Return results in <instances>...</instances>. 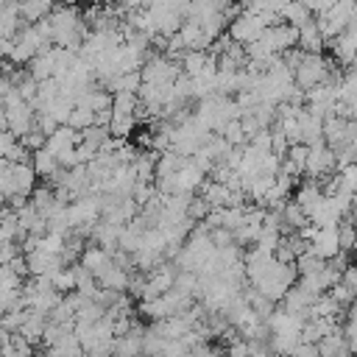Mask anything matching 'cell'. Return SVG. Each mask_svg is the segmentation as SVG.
<instances>
[{
  "label": "cell",
  "mask_w": 357,
  "mask_h": 357,
  "mask_svg": "<svg viewBox=\"0 0 357 357\" xmlns=\"http://www.w3.org/2000/svg\"><path fill=\"white\" fill-rule=\"evenodd\" d=\"M354 22H357V20H354ZM354 22H349L337 36H332V39H329V47H332L335 59H337L343 67H351V59H354V42H357Z\"/></svg>",
  "instance_id": "obj_7"
},
{
  "label": "cell",
  "mask_w": 357,
  "mask_h": 357,
  "mask_svg": "<svg viewBox=\"0 0 357 357\" xmlns=\"http://www.w3.org/2000/svg\"><path fill=\"white\" fill-rule=\"evenodd\" d=\"M324 36L318 33V25L310 20L307 25H301V28H296V47L298 50H304V53H321L324 50Z\"/></svg>",
  "instance_id": "obj_9"
},
{
  "label": "cell",
  "mask_w": 357,
  "mask_h": 357,
  "mask_svg": "<svg viewBox=\"0 0 357 357\" xmlns=\"http://www.w3.org/2000/svg\"><path fill=\"white\" fill-rule=\"evenodd\" d=\"M47 22H50V39H53V45L78 53L81 42H84V36H86L84 17H81L73 6H61V8L53 6V11L47 14Z\"/></svg>",
  "instance_id": "obj_1"
},
{
  "label": "cell",
  "mask_w": 357,
  "mask_h": 357,
  "mask_svg": "<svg viewBox=\"0 0 357 357\" xmlns=\"http://www.w3.org/2000/svg\"><path fill=\"white\" fill-rule=\"evenodd\" d=\"M335 170V151L324 142H315L310 145L307 151V162H304V173L310 178H321V176H329Z\"/></svg>",
  "instance_id": "obj_5"
},
{
  "label": "cell",
  "mask_w": 357,
  "mask_h": 357,
  "mask_svg": "<svg viewBox=\"0 0 357 357\" xmlns=\"http://www.w3.org/2000/svg\"><path fill=\"white\" fill-rule=\"evenodd\" d=\"M73 276H75V290H78L81 296H92V293L98 290L95 276H92L89 268H84L81 262H73Z\"/></svg>",
  "instance_id": "obj_13"
},
{
  "label": "cell",
  "mask_w": 357,
  "mask_h": 357,
  "mask_svg": "<svg viewBox=\"0 0 357 357\" xmlns=\"http://www.w3.org/2000/svg\"><path fill=\"white\" fill-rule=\"evenodd\" d=\"M337 75H340V73H337V70L332 73L329 61H326L321 53H304L301 64L293 70V84H296L298 89H310V86H315V84H335Z\"/></svg>",
  "instance_id": "obj_2"
},
{
  "label": "cell",
  "mask_w": 357,
  "mask_h": 357,
  "mask_svg": "<svg viewBox=\"0 0 357 357\" xmlns=\"http://www.w3.org/2000/svg\"><path fill=\"white\" fill-rule=\"evenodd\" d=\"M31 167H33L36 178H39V176H42V178H50V176L59 170V162H56V156L42 145V148H36V151L31 153Z\"/></svg>",
  "instance_id": "obj_11"
},
{
  "label": "cell",
  "mask_w": 357,
  "mask_h": 357,
  "mask_svg": "<svg viewBox=\"0 0 357 357\" xmlns=\"http://www.w3.org/2000/svg\"><path fill=\"white\" fill-rule=\"evenodd\" d=\"M14 145H17V137H14L8 128H0V159H6Z\"/></svg>",
  "instance_id": "obj_16"
},
{
  "label": "cell",
  "mask_w": 357,
  "mask_h": 357,
  "mask_svg": "<svg viewBox=\"0 0 357 357\" xmlns=\"http://www.w3.org/2000/svg\"><path fill=\"white\" fill-rule=\"evenodd\" d=\"M307 251L321 257V259H332L340 251V245H337V226H315Z\"/></svg>",
  "instance_id": "obj_6"
},
{
  "label": "cell",
  "mask_w": 357,
  "mask_h": 357,
  "mask_svg": "<svg viewBox=\"0 0 357 357\" xmlns=\"http://www.w3.org/2000/svg\"><path fill=\"white\" fill-rule=\"evenodd\" d=\"M290 357H318V346L315 343H298Z\"/></svg>",
  "instance_id": "obj_17"
},
{
  "label": "cell",
  "mask_w": 357,
  "mask_h": 357,
  "mask_svg": "<svg viewBox=\"0 0 357 357\" xmlns=\"http://www.w3.org/2000/svg\"><path fill=\"white\" fill-rule=\"evenodd\" d=\"M209 209H212V206H209L201 195H192L190 204H187V218H190V220H204V218L209 215Z\"/></svg>",
  "instance_id": "obj_15"
},
{
  "label": "cell",
  "mask_w": 357,
  "mask_h": 357,
  "mask_svg": "<svg viewBox=\"0 0 357 357\" xmlns=\"http://www.w3.org/2000/svg\"><path fill=\"white\" fill-rule=\"evenodd\" d=\"M92 109L89 106H84V103H75L73 109H70V114H67V123L64 126H70V128H75V131H84L86 126H92Z\"/></svg>",
  "instance_id": "obj_14"
},
{
  "label": "cell",
  "mask_w": 357,
  "mask_h": 357,
  "mask_svg": "<svg viewBox=\"0 0 357 357\" xmlns=\"http://www.w3.org/2000/svg\"><path fill=\"white\" fill-rule=\"evenodd\" d=\"M73 3H78V0H64V6H73Z\"/></svg>",
  "instance_id": "obj_20"
},
{
  "label": "cell",
  "mask_w": 357,
  "mask_h": 357,
  "mask_svg": "<svg viewBox=\"0 0 357 357\" xmlns=\"http://www.w3.org/2000/svg\"><path fill=\"white\" fill-rule=\"evenodd\" d=\"M178 73H181V67H178L170 56H165V53L148 56V59L142 61V67H139L142 84H173Z\"/></svg>",
  "instance_id": "obj_4"
},
{
  "label": "cell",
  "mask_w": 357,
  "mask_h": 357,
  "mask_svg": "<svg viewBox=\"0 0 357 357\" xmlns=\"http://www.w3.org/2000/svg\"><path fill=\"white\" fill-rule=\"evenodd\" d=\"M268 25H271L268 17L243 8V11H240L237 17H231V22H229V39H234V42H240V45H248V42H254Z\"/></svg>",
  "instance_id": "obj_3"
},
{
  "label": "cell",
  "mask_w": 357,
  "mask_h": 357,
  "mask_svg": "<svg viewBox=\"0 0 357 357\" xmlns=\"http://www.w3.org/2000/svg\"><path fill=\"white\" fill-rule=\"evenodd\" d=\"M312 20V14H310V8L301 3V0H287L284 6H282V11H279V22H287V25H293V28H301V25H307Z\"/></svg>",
  "instance_id": "obj_10"
},
{
  "label": "cell",
  "mask_w": 357,
  "mask_h": 357,
  "mask_svg": "<svg viewBox=\"0 0 357 357\" xmlns=\"http://www.w3.org/2000/svg\"><path fill=\"white\" fill-rule=\"evenodd\" d=\"M8 53H11V39L0 36V61H3V59H8Z\"/></svg>",
  "instance_id": "obj_18"
},
{
  "label": "cell",
  "mask_w": 357,
  "mask_h": 357,
  "mask_svg": "<svg viewBox=\"0 0 357 357\" xmlns=\"http://www.w3.org/2000/svg\"><path fill=\"white\" fill-rule=\"evenodd\" d=\"M134 114H112L109 117V134L114 137V139H126L128 134H134Z\"/></svg>",
  "instance_id": "obj_12"
},
{
  "label": "cell",
  "mask_w": 357,
  "mask_h": 357,
  "mask_svg": "<svg viewBox=\"0 0 357 357\" xmlns=\"http://www.w3.org/2000/svg\"><path fill=\"white\" fill-rule=\"evenodd\" d=\"M17 11L22 25H33L53 11V0H17Z\"/></svg>",
  "instance_id": "obj_8"
},
{
  "label": "cell",
  "mask_w": 357,
  "mask_h": 357,
  "mask_svg": "<svg viewBox=\"0 0 357 357\" xmlns=\"http://www.w3.org/2000/svg\"><path fill=\"white\" fill-rule=\"evenodd\" d=\"M0 128H6V112H3V106H0Z\"/></svg>",
  "instance_id": "obj_19"
}]
</instances>
